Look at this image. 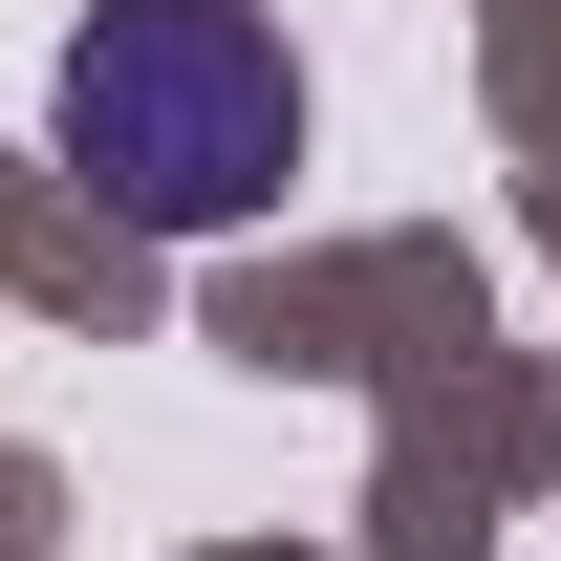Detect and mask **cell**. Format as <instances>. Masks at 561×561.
<instances>
[{
    "instance_id": "obj_1",
    "label": "cell",
    "mask_w": 561,
    "mask_h": 561,
    "mask_svg": "<svg viewBox=\"0 0 561 561\" xmlns=\"http://www.w3.org/2000/svg\"><path fill=\"white\" fill-rule=\"evenodd\" d=\"M66 173H108L130 238H216L302 173V66L260 0H108L66 44Z\"/></svg>"
}]
</instances>
